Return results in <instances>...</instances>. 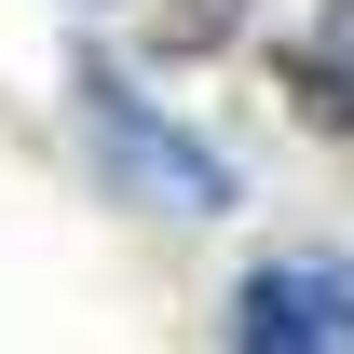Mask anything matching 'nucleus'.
<instances>
[{
  "label": "nucleus",
  "mask_w": 354,
  "mask_h": 354,
  "mask_svg": "<svg viewBox=\"0 0 354 354\" xmlns=\"http://www.w3.org/2000/svg\"><path fill=\"white\" fill-rule=\"evenodd\" d=\"M82 109H95V150H109V177H123L136 205H164V218H218V205H232V164H218V150H191L150 95L95 82Z\"/></svg>",
  "instance_id": "1"
},
{
  "label": "nucleus",
  "mask_w": 354,
  "mask_h": 354,
  "mask_svg": "<svg viewBox=\"0 0 354 354\" xmlns=\"http://www.w3.org/2000/svg\"><path fill=\"white\" fill-rule=\"evenodd\" d=\"M232 354H354V259H259L232 286Z\"/></svg>",
  "instance_id": "2"
},
{
  "label": "nucleus",
  "mask_w": 354,
  "mask_h": 354,
  "mask_svg": "<svg viewBox=\"0 0 354 354\" xmlns=\"http://www.w3.org/2000/svg\"><path fill=\"white\" fill-rule=\"evenodd\" d=\"M164 14H177V41H205V28H232L245 0H164Z\"/></svg>",
  "instance_id": "3"
}]
</instances>
